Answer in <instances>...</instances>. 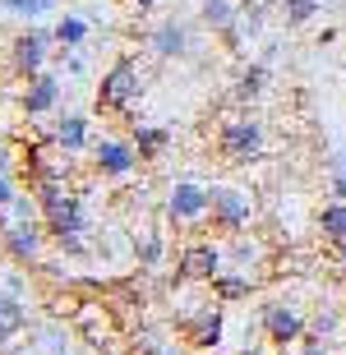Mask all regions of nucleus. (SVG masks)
Instances as JSON below:
<instances>
[{
  "label": "nucleus",
  "mask_w": 346,
  "mask_h": 355,
  "mask_svg": "<svg viewBox=\"0 0 346 355\" xmlns=\"http://www.w3.org/2000/svg\"><path fill=\"white\" fill-rule=\"evenodd\" d=\"M37 194L42 208V226H46V240H51L60 254H88V212H83V194L69 184V175H46V180L28 184Z\"/></svg>",
  "instance_id": "f257e3e1"
},
{
  "label": "nucleus",
  "mask_w": 346,
  "mask_h": 355,
  "mask_svg": "<svg viewBox=\"0 0 346 355\" xmlns=\"http://www.w3.org/2000/svg\"><path fill=\"white\" fill-rule=\"evenodd\" d=\"M144 97V69L134 55H120L102 69V79H97V92H93V111L97 116H125L134 102Z\"/></svg>",
  "instance_id": "f03ea898"
},
{
  "label": "nucleus",
  "mask_w": 346,
  "mask_h": 355,
  "mask_svg": "<svg viewBox=\"0 0 346 355\" xmlns=\"http://www.w3.org/2000/svg\"><path fill=\"white\" fill-rule=\"evenodd\" d=\"M263 120L250 116V111H240V116H227L217 125V157L227 162V166H250V162L263 157Z\"/></svg>",
  "instance_id": "7ed1b4c3"
},
{
  "label": "nucleus",
  "mask_w": 346,
  "mask_h": 355,
  "mask_svg": "<svg viewBox=\"0 0 346 355\" xmlns=\"http://www.w3.org/2000/svg\"><path fill=\"white\" fill-rule=\"evenodd\" d=\"M254 217V198L236 184H208V226L217 236H240Z\"/></svg>",
  "instance_id": "20e7f679"
},
{
  "label": "nucleus",
  "mask_w": 346,
  "mask_h": 355,
  "mask_svg": "<svg viewBox=\"0 0 346 355\" xmlns=\"http://www.w3.org/2000/svg\"><path fill=\"white\" fill-rule=\"evenodd\" d=\"M175 332L189 351H213L222 346V332H227V309L222 304H189L185 314H175Z\"/></svg>",
  "instance_id": "39448f33"
},
{
  "label": "nucleus",
  "mask_w": 346,
  "mask_h": 355,
  "mask_svg": "<svg viewBox=\"0 0 346 355\" xmlns=\"http://www.w3.org/2000/svg\"><path fill=\"white\" fill-rule=\"evenodd\" d=\"M222 268H227L222 245H213V240H189L175 254V286H208Z\"/></svg>",
  "instance_id": "423d86ee"
},
{
  "label": "nucleus",
  "mask_w": 346,
  "mask_h": 355,
  "mask_svg": "<svg viewBox=\"0 0 346 355\" xmlns=\"http://www.w3.org/2000/svg\"><path fill=\"white\" fill-rule=\"evenodd\" d=\"M51 46H55V33H51V28L28 24L24 33L10 42V69L19 74V79L42 74V69H46V60H51Z\"/></svg>",
  "instance_id": "0eeeda50"
},
{
  "label": "nucleus",
  "mask_w": 346,
  "mask_h": 355,
  "mask_svg": "<svg viewBox=\"0 0 346 355\" xmlns=\"http://www.w3.org/2000/svg\"><path fill=\"white\" fill-rule=\"evenodd\" d=\"M259 328H263V337L273 346H295V342H305L309 318H305V309L291 304V300H268L263 309H259Z\"/></svg>",
  "instance_id": "6e6552de"
},
{
  "label": "nucleus",
  "mask_w": 346,
  "mask_h": 355,
  "mask_svg": "<svg viewBox=\"0 0 346 355\" xmlns=\"http://www.w3.org/2000/svg\"><path fill=\"white\" fill-rule=\"evenodd\" d=\"M162 217L171 226H199L208 222V184L199 180H175L162 198Z\"/></svg>",
  "instance_id": "1a4fd4ad"
},
{
  "label": "nucleus",
  "mask_w": 346,
  "mask_h": 355,
  "mask_svg": "<svg viewBox=\"0 0 346 355\" xmlns=\"http://www.w3.org/2000/svg\"><path fill=\"white\" fill-rule=\"evenodd\" d=\"M0 250L10 254V263L28 268V263H37L42 250H46V226L37 222H0Z\"/></svg>",
  "instance_id": "9d476101"
},
{
  "label": "nucleus",
  "mask_w": 346,
  "mask_h": 355,
  "mask_svg": "<svg viewBox=\"0 0 346 355\" xmlns=\"http://www.w3.org/2000/svg\"><path fill=\"white\" fill-rule=\"evenodd\" d=\"M93 171L102 175V180H125V175L139 171V153H134L130 139L102 134V139H93Z\"/></svg>",
  "instance_id": "9b49d317"
},
{
  "label": "nucleus",
  "mask_w": 346,
  "mask_h": 355,
  "mask_svg": "<svg viewBox=\"0 0 346 355\" xmlns=\"http://www.w3.org/2000/svg\"><path fill=\"white\" fill-rule=\"evenodd\" d=\"M51 144L65 153V157H83V153H93V120L79 116V111H69L51 125Z\"/></svg>",
  "instance_id": "f8f14e48"
},
{
  "label": "nucleus",
  "mask_w": 346,
  "mask_h": 355,
  "mask_svg": "<svg viewBox=\"0 0 346 355\" xmlns=\"http://www.w3.org/2000/svg\"><path fill=\"white\" fill-rule=\"evenodd\" d=\"M24 97H19V106H24V116L28 120H37V116H51L55 106H60V79H55L51 69H42V74H33V79H24Z\"/></svg>",
  "instance_id": "ddd939ff"
},
{
  "label": "nucleus",
  "mask_w": 346,
  "mask_h": 355,
  "mask_svg": "<svg viewBox=\"0 0 346 355\" xmlns=\"http://www.w3.org/2000/svg\"><path fill=\"white\" fill-rule=\"evenodd\" d=\"M148 51L157 55V60H175V55L189 51V28L180 19H162L153 33H148Z\"/></svg>",
  "instance_id": "4468645a"
},
{
  "label": "nucleus",
  "mask_w": 346,
  "mask_h": 355,
  "mask_svg": "<svg viewBox=\"0 0 346 355\" xmlns=\"http://www.w3.org/2000/svg\"><path fill=\"white\" fill-rule=\"evenodd\" d=\"M203 24L227 46H240V5L236 0H203Z\"/></svg>",
  "instance_id": "2eb2a0df"
},
{
  "label": "nucleus",
  "mask_w": 346,
  "mask_h": 355,
  "mask_svg": "<svg viewBox=\"0 0 346 355\" xmlns=\"http://www.w3.org/2000/svg\"><path fill=\"white\" fill-rule=\"evenodd\" d=\"M208 286H213L217 304H240V300H250V295H254V277L245 272V268H222Z\"/></svg>",
  "instance_id": "dca6fc26"
},
{
  "label": "nucleus",
  "mask_w": 346,
  "mask_h": 355,
  "mask_svg": "<svg viewBox=\"0 0 346 355\" xmlns=\"http://www.w3.org/2000/svg\"><path fill=\"white\" fill-rule=\"evenodd\" d=\"M268 79H273V74H268V65H263V60H254V65H245V69L236 74V83H231V102H236V106H250V102H259V97L268 92Z\"/></svg>",
  "instance_id": "f3484780"
},
{
  "label": "nucleus",
  "mask_w": 346,
  "mask_h": 355,
  "mask_svg": "<svg viewBox=\"0 0 346 355\" xmlns=\"http://www.w3.org/2000/svg\"><path fill=\"white\" fill-rule=\"evenodd\" d=\"M24 328H28V304H24V295H14V291L0 286V346H10Z\"/></svg>",
  "instance_id": "a211bd4d"
},
{
  "label": "nucleus",
  "mask_w": 346,
  "mask_h": 355,
  "mask_svg": "<svg viewBox=\"0 0 346 355\" xmlns=\"http://www.w3.org/2000/svg\"><path fill=\"white\" fill-rule=\"evenodd\" d=\"M130 144H134V153H139V162H157L162 153L171 148V130H166V125H134Z\"/></svg>",
  "instance_id": "6ab92c4d"
},
{
  "label": "nucleus",
  "mask_w": 346,
  "mask_h": 355,
  "mask_svg": "<svg viewBox=\"0 0 346 355\" xmlns=\"http://www.w3.org/2000/svg\"><path fill=\"white\" fill-rule=\"evenodd\" d=\"M319 236H323V245L346 250V203L342 198H333V203L319 208Z\"/></svg>",
  "instance_id": "aec40b11"
},
{
  "label": "nucleus",
  "mask_w": 346,
  "mask_h": 355,
  "mask_svg": "<svg viewBox=\"0 0 346 355\" xmlns=\"http://www.w3.org/2000/svg\"><path fill=\"white\" fill-rule=\"evenodd\" d=\"M162 254H166V236H162V226H144V231H134V259H139V268H157Z\"/></svg>",
  "instance_id": "412c9836"
},
{
  "label": "nucleus",
  "mask_w": 346,
  "mask_h": 355,
  "mask_svg": "<svg viewBox=\"0 0 346 355\" xmlns=\"http://www.w3.org/2000/svg\"><path fill=\"white\" fill-rule=\"evenodd\" d=\"M51 33H55V46H65V51H79L83 42H88V24H83L79 14H60Z\"/></svg>",
  "instance_id": "4be33fe9"
},
{
  "label": "nucleus",
  "mask_w": 346,
  "mask_h": 355,
  "mask_svg": "<svg viewBox=\"0 0 346 355\" xmlns=\"http://www.w3.org/2000/svg\"><path fill=\"white\" fill-rule=\"evenodd\" d=\"M42 208H37V194L33 189H24V194H14L10 198V208L0 212V222H37Z\"/></svg>",
  "instance_id": "5701e85b"
},
{
  "label": "nucleus",
  "mask_w": 346,
  "mask_h": 355,
  "mask_svg": "<svg viewBox=\"0 0 346 355\" xmlns=\"http://www.w3.org/2000/svg\"><path fill=\"white\" fill-rule=\"evenodd\" d=\"M319 10H323V0H282V19H286V28H305Z\"/></svg>",
  "instance_id": "b1692460"
},
{
  "label": "nucleus",
  "mask_w": 346,
  "mask_h": 355,
  "mask_svg": "<svg viewBox=\"0 0 346 355\" xmlns=\"http://www.w3.org/2000/svg\"><path fill=\"white\" fill-rule=\"evenodd\" d=\"M5 14H24V19H37V14H51L55 0H0Z\"/></svg>",
  "instance_id": "393cba45"
},
{
  "label": "nucleus",
  "mask_w": 346,
  "mask_h": 355,
  "mask_svg": "<svg viewBox=\"0 0 346 355\" xmlns=\"http://www.w3.org/2000/svg\"><path fill=\"white\" fill-rule=\"evenodd\" d=\"M337 328H342V314H337V309H319V314L309 318V332H314V337H323V342H333Z\"/></svg>",
  "instance_id": "a878e982"
},
{
  "label": "nucleus",
  "mask_w": 346,
  "mask_h": 355,
  "mask_svg": "<svg viewBox=\"0 0 346 355\" xmlns=\"http://www.w3.org/2000/svg\"><path fill=\"white\" fill-rule=\"evenodd\" d=\"M134 355H175V346L157 332H139V342H134Z\"/></svg>",
  "instance_id": "bb28decb"
},
{
  "label": "nucleus",
  "mask_w": 346,
  "mask_h": 355,
  "mask_svg": "<svg viewBox=\"0 0 346 355\" xmlns=\"http://www.w3.org/2000/svg\"><path fill=\"white\" fill-rule=\"evenodd\" d=\"M227 240H231V259H236V268H250L254 259H259V245H254V240L250 245H245L240 236H227Z\"/></svg>",
  "instance_id": "cd10ccee"
},
{
  "label": "nucleus",
  "mask_w": 346,
  "mask_h": 355,
  "mask_svg": "<svg viewBox=\"0 0 346 355\" xmlns=\"http://www.w3.org/2000/svg\"><path fill=\"white\" fill-rule=\"evenodd\" d=\"M19 194V184H14V171H0V212L10 208V198Z\"/></svg>",
  "instance_id": "c85d7f7f"
},
{
  "label": "nucleus",
  "mask_w": 346,
  "mask_h": 355,
  "mask_svg": "<svg viewBox=\"0 0 346 355\" xmlns=\"http://www.w3.org/2000/svg\"><path fill=\"white\" fill-rule=\"evenodd\" d=\"M14 166H19V148L10 139H0V171H14Z\"/></svg>",
  "instance_id": "c756f323"
},
{
  "label": "nucleus",
  "mask_w": 346,
  "mask_h": 355,
  "mask_svg": "<svg viewBox=\"0 0 346 355\" xmlns=\"http://www.w3.org/2000/svg\"><path fill=\"white\" fill-rule=\"evenodd\" d=\"M305 355H328V342L314 337V332H305Z\"/></svg>",
  "instance_id": "7c9ffc66"
},
{
  "label": "nucleus",
  "mask_w": 346,
  "mask_h": 355,
  "mask_svg": "<svg viewBox=\"0 0 346 355\" xmlns=\"http://www.w3.org/2000/svg\"><path fill=\"white\" fill-rule=\"evenodd\" d=\"M328 194L346 203V175H337V171H333V180H328Z\"/></svg>",
  "instance_id": "2f4dec72"
},
{
  "label": "nucleus",
  "mask_w": 346,
  "mask_h": 355,
  "mask_svg": "<svg viewBox=\"0 0 346 355\" xmlns=\"http://www.w3.org/2000/svg\"><path fill=\"white\" fill-rule=\"evenodd\" d=\"M5 291H14V295H24V272H5Z\"/></svg>",
  "instance_id": "473e14b6"
},
{
  "label": "nucleus",
  "mask_w": 346,
  "mask_h": 355,
  "mask_svg": "<svg viewBox=\"0 0 346 355\" xmlns=\"http://www.w3.org/2000/svg\"><path fill=\"white\" fill-rule=\"evenodd\" d=\"M328 171H337V175H346V153H337L333 162H328Z\"/></svg>",
  "instance_id": "72a5a7b5"
},
{
  "label": "nucleus",
  "mask_w": 346,
  "mask_h": 355,
  "mask_svg": "<svg viewBox=\"0 0 346 355\" xmlns=\"http://www.w3.org/2000/svg\"><path fill=\"white\" fill-rule=\"evenodd\" d=\"M130 5H134V10H157L162 0H130Z\"/></svg>",
  "instance_id": "f704fd0d"
},
{
  "label": "nucleus",
  "mask_w": 346,
  "mask_h": 355,
  "mask_svg": "<svg viewBox=\"0 0 346 355\" xmlns=\"http://www.w3.org/2000/svg\"><path fill=\"white\" fill-rule=\"evenodd\" d=\"M277 355H295V351H291V346H277Z\"/></svg>",
  "instance_id": "c9c22d12"
}]
</instances>
